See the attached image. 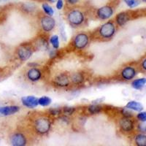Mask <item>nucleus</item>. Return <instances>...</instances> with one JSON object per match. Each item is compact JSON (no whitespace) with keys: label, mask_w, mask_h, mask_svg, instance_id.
<instances>
[{"label":"nucleus","mask_w":146,"mask_h":146,"mask_svg":"<svg viewBox=\"0 0 146 146\" xmlns=\"http://www.w3.org/2000/svg\"><path fill=\"white\" fill-rule=\"evenodd\" d=\"M47 1H48V2H50V3H55L57 0H47Z\"/></svg>","instance_id":"33"},{"label":"nucleus","mask_w":146,"mask_h":146,"mask_svg":"<svg viewBox=\"0 0 146 146\" xmlns=\"http://www.w3.org/2000/svg\"><path fill=\"white\" fill-rule=\"evenodd\" d=\"M119 126L121 129L124 132H130L135 128V123L131 118L123 117L119 121Z\"/></svg>","instance_id":"8"},{"label":"nucleus","mask_w":146,"mask_h":146,"mask_svg":"<svg viewBox=\"0 0 146 146\" xmlns=\"http://www.w3.org/2000/svg\"><path fill=\"white\" fill-rule=\"evenodd\" d=\"M56 4V7L57 10H62L64 7V1L63 0H57Z\"/></svg>","instance_id":"28"},{"label":"nucleus","mask_w":146,"mask_h":146,"mask_svg":"<svg viewBox=\"0 0 146 146\" xmlns=\"http://www.w3.org/2000/svg\"><path fill=\"white\" fill-rule=\"evenodd\" d=\"M89 43V36L86 33H79L74 37L73 46L78 50H83Z\"/></svg>","instance_id":"4"},{"label":"nucleus","mask_w":146,"mask_h":146,"mask_svg":"<svg viewBox=\"0 0 146 146\" xmlns=\"http://www.w3.org/2000/svg\"><path fill=\"white\" fill-rule=\"evenodd\" d=\"M79 0H66L67 3L70 4V5H75L78 2Z\"/></svg>","instance_id":"31"},{"label":"nucleus","mask_w":146,"mask_h":146,"mask_svg":"<svg viewBox=\"0 0 146 146\" xmlns=\"http://www.w3.org/2000/svg\"><path fill=\"white\" fill-rule=\"evenodd\" d=\"M124 2L129 8H134L139 5V1L138 0H124Z\"/></svg>","instance_id":"24"},{"label":"nucleus","mask_w":146,"mask_h":146,"mask_svg":"<svg viewBox=\"0 0 146 146\" xmlns=\"http://www.w3.org/2000/svg\"><path fill=\"white\" fill-rule=\"evenodd\" d=\"M146 83V78H139V79H136V80H133L131 83V86L135 89L137 90H141L145 87Z\"/></svg>","instance_id":"18"},{"label":"nucleus","mask_w":146,"mask_h":146,"mask_svg":"<svg viewBox=\"0 0 146 146\" xmlns=\"http://www.w3.org/2000/svg\"><path fill=\"white\" fill-rule=\"evenodd\" d=\"M142 68L143 69L144 71L146 70V58H144L142 62Z\"/></svg>","instance_id":"32"},{"label":"nucleus","mask_w":146,"mask_h":146,"mask_svg":"<svg viewBox=\"0 0 146 146\" xmlns=\"http://www.w3.org/2000/svg\"><path fill=\"white\" fill-rule=\"evenodd\" d=\"M10 143L13 146H25L27 143V139L25 135L21 133L17 132L11 136Z\"/></svg>","instance_id":"9"},{"label":"nucleus","mask_w":146,"mask_h":146,"mask_svg":"<svg viewBox=\"0 0 146 146\" xmlns=\"http://www.w3.org/2000/svg\"><path fill=\"white\" fill-rule=\"evenodd\" d=\"M27 77L30 81L36 82L40 80L42 77V72L39 69L33 67L27 71Z\"/></svg>","instance_id":"14"},{"label":"nucleus","mask_w":146,"mask_h":146,"mask_svg":"<svg viewBox=\"0 0 146 146\" xmlns=\"http://www.w3.org/2000/svg\"><path fill=\"white\" fill-rule=\"evenodd\" d=\"M116 27L113 21H108L100 27L99 29V35L103 39H111L115 35Z\"/></svg>","instance_id":"3"},{"label":"nucleus","mask_w":146,"mask_h":146,"mask_svg":"<svg viewBox=\"0 0 146 146\" xmlns=\"http://www.w3.org/2000/svg\"><path fill=\"white\" fill-rule=\"evenodd\" d=\"M142 2H146V0H141Z\"/></svg>","instance_id":"34"},{"label":"nucleus","mask_w":146,"mask_h":146,"mask_svg":"<svg viewBox=\"0 0 146 146\" xmlns=\"http://www.w3.org/2000/svg\"><path fill=\"white\" fill-rule=\"evenodd\" d=\"M75 108L73 107H64L63 108V113L66 115H72L73 113H75Z\"/></svg>","instance_id":"25"},{"label":"nucleus","mask_w":146,"mask_h":146,"mask_svg":"<svg viewBox=\"0 0 146 146\" xmlns=\"http://www.w3.org/2000/svg\"><path fill=\"white\" fill-rule=\"evenodd\" d=\"M102 108L98 105H91L88 108V112L91 115L98 114L102 111Z\"/></svg>","instance_id":"22"},{"label":"nucleus","mask_w":146,"mask_h":146,"mask_svg":"<svg viewBox=\"0 0 146 146\" xmlns=\"http://www.w3.org/2000/svg\"><path fill=\"white\" fill-rule=\"evenodd\" d=\"M114 13V10L110 6H103V7H100L96 11V15L101 20H108L109 18H111Z\"/></svg>","instance_id":"7"},{"label":"nucleus","mask_w":146,"mask_h":146,"mask_svg":"<svg viewBox=\"0 0 146 146\" xmlns=\"http://www.w3.org/2000/svg\"><path fill=\"white\" fill-rule=\"evenodd\" d=\"M20 108L16 105H7L0 106V115L2 116H10L19 112Z\"/></svg>","instance_id":"11"},{"label":"nucleus","mask_w":146,"mask_h":146,"mask_svg":"<svg viewBox=\"0 0 146 146\" xmlns=\"http://www.w3.org/2000/svg\"><path fill=\"white\" fill-rule=\"evenodd\" d=\"M126 108L128 110H131L134 111L140 112L143 111L144 109V107L141 103L137 101H130L126 104Z\"/></svg>","instance_id":"16"},{"label":"nucleus","mask_w":146,"mask_h":146,"mask_svg":"<svg viewBox=\"0 0 146 146\" xmlns=\"http://www.w3.org/2000/svg\"><path fill=\"white\" fill-rule=\"evenodd\" d=\"M137 75V71L134 67L128 66L124 67L121 72V75L123 80H131L135 78Z\"/></svg>","instance_id":"13"},{"label":"nucleus","mask_w":146,"mask_h":146,"mask_svg":"<svg viewBox=\"0 0 146 146\" xmlns=\"http://www.w3.org/2000/svg\"><path fill=\"white\" fill-rule=\"evenodd\" d=\"M137 118L142 123H145L146 121V113L145 111H140L137 115Z\"/></svg>","instance_id":"26"},{"label":"nucleus","mask_w":146,"mask_h":146,"mask_svg":"<svg viewBox=\"0 0 146 146\" xmlns=\"http://www.w3.org/2000/svg\"><path fill=\"white\" fill-rule=\"evenodd\" d=\"M66 19L69 23L73 27H79L85 21V15L80 10H72L70 11L66 15Z\"/></svg>","instance_id":"2"},{"label":"nucleus","mask_w":146,"mask_h":146,"mask_svg":"<svg viewBox=\"0 0 146 146\" xmlns=\"http://www.w3.org/2000/svg\"><path fill=\"white\" fill-rule=\"evenodd\" d=\"M139 129L140 130V131H142V132H145V125L144 124V123H141V124H139Z\"/></svg>","instance_id":"30"},{"label":"nucleus","mask_w":146,"mask_h":146,"mask_svg":"<svg viewBox=\"0 0 146 146\" xmlns=\"http://www.w3.org/2000/svg\"><path fill=\"white\" fill-rule=\"evenodd\" d=\"M130 14L127 12H121L115 17V23L119 27H123L129 21Z\"/></svg>","instance_id":"15"},{"label":"nucleus","mask_w":146,"mask_h":146,"mask_svg":"<svg viewBox=\"0 0 146 146\" xmlns=\"http://www.w3.org/2000/svg\"><path fill=\"white\" fill-rule=\"evenodd\" d=\"M56 20L52 16L45 15L42 17L40 19V25H41L42 29L47 33L53 31L56 27Z\"/></svg>","instance_id":"6"},{"label":"nucleus","mask_w":146,"mask_h":146,"mask_svg":"<svg viewBox=\"0 0 146 146\" xmlns=\"http://www.w3.org/2000/svg\"><path fill=\"white\" fill-rule=\"evenodd\" d=\"M135 141L137 145L145 146L146 145V135L144 134H139L135 138Z\"/></svg>","instance_id":"19"},{"label":"nucleus","mask_w":146,"mask_h":146,"mask_svg":"<svg viewBox=\"0 0 146 146\" xmlns=\"http://www.w3.org/2000/svg\"><path fill=\"white\" fill-rule=\"evenodd\" d=\"M33 54L32 48L27 45H22L18 48L17 55L18 59L21 62H26L32 57Z\"/></svg>","instance_id":"5"},{"label":"nucleus","mask_w":146,"mask_h":146,"mask_svg":"<svg viewBox=\"0 0 146 146\" xmlns=\"http://www.w3.org/2000/svg\"><path fill=\"white\" fill-rule=\"evenodd\" d=\"M49 113L51 115H58L62 113V110L59 108H51L49 110Z\"/></svg>","instance_id":"27"},{"label":"nucleus","mask_w":146,"mask_h":146,"mask_svg":"<svg viewBox=\"0 0 146 146\" xmlns=\"http://www.w3.org/2000/svg\"><path fill=\"white\" fill-rule=\"evenodd\" d=\"M70 79L66 74H60L54 79V84L60 88H66L70 86Z\"/></svg>","instance_id":"12"},{"label":"nucleus","mask_w":146,"mask_h":146,"mask_svg":"<svg viewBox=\"0 0 146 146\" xmlns=\"http://www.w3.org/2000/svg\"><path fill=\"white\" fill-rule=\"evenodd\" d=\"M42 8L43 10L44 13L46 14V15L48 16H53L54 15V10H53V7L50 6V5H48V3H43L42 5Z\"/></svg>","instance_id":"21"},{"label":"nucleus","mask_w":146,"mask_h":146,"mask_svg":"<svg viewBox=\"0 0 146 146\" xmlns=\"http://www.w3.org/2000/svg\"><path fill=\"white\" fill-rule=\"evenodd\" d=\"M34 127L36 132L39 135H45L50 130L51 122L50 119L46 117H40L35 120Z\"/></svg>","instance_id":"1"},{"label":"nucleus","mask_w":146,"mask_h":146,"mask_svg":"<svg viewBox=\"0 0 146 146\" xmlns=\"http://www.w3.org/2000/svg\"><path fill=\"white\" fill-rule=\"evenodd\" d=\"M50 42L55 50L58 49V48H59L60 46V44H59V37H58V35H55L50 36Z\"/></svg>","instance_id":"23"},{"label":"nucleus","mask_w":146,"mask_h":146,"mask_svg":"<svg viewBox=\"0 0 146 146\" xmlns=\"http://www.w3.org/2000/svg\"><path fill=\"white\" fill-rule=\"evenodd\" d=\"M70 80L72 83L75 85L81 84L84 81V76L82 73L80 72H75L70 77Z\"/></svg>","instance_id":"17"},{"label":"nucleus","mask_w":146,"mask_h":146,"mask_svg":"<svg viewBox=\"0 0 146 146\" xmlns=\"http://www.w3.org/2000/svg\"><path fill=\"white\" fill-rule=\"evenodd\" d=\"M52 100L50 97L46 96H43L38 99V105L42 107H47L51 104Z\"/></svg>","instance_id":"20"},{"label":"nucleus","mask_w":146,"mask_h":146,"mask_svg":"<svg viewBox=\"0 0 146 146\" xmlns=\"http://www.w3.org/2000/svg\"><path fill=\"white\" fill-rule=\"evenodd\" d=\"M21 103L26 108L34 109L38 106V99L34 96H26L21 98Z\"/></svg>","instance_id":"10"},{"label":"nucleus","mask_w":146,"mask_h":146,"mask_svg":"<svg viewBox=\"0 0 146 146\" xmlns=\"http://www.w3.org/2000/svg\"><path fill=\"white\" fill-rule=\"evenodd\" d=\"M122 114L123 115V117H128V118H131L132 116V115H131V113L128 111L127 108H125L122 110Z\"/></svg>","instance_id":"29"}]
</instances>
